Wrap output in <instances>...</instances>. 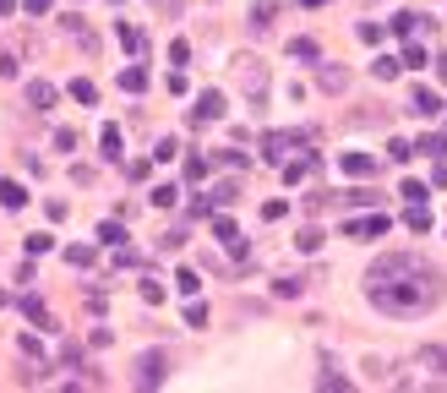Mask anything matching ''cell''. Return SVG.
<instances>
[{"mask_svg":"<svg viewBox=\"0 0 447 393\" xmlns=\"http://www.w3.org/2000/svg\"><path fill=\"white\" fill-rule=\"evenodd\" d=\"M22 202H28V191H22L17 180H0V208H11V213H17Z\"/></svg>","mask_w":447,"mask_h":393,"instance_id":"9c48e42d","label":"cell"},{"mask_svg":"<svg viewBox=\"0 0 447 393\" xmlns=\"http://www.w3.org/2000/svg\"><path fill=\"white\" fill-rule=\"evenodd\" d=\"M22 312L33 317V322H39V328H44V322H50V312H44V301H39V295H28V301H22Z\"/></svg>","mask_w":447,"mask_h":393,"instance_id":"44dd1931","label":"cell"},{"mask_svg":"<svg viewBox=\"0 0 447 393\" xmlns=\"http://www.w3.org/2000/svg\"><path fill=\"white\" fill-rule=\"evenodd\" d=\"M169 61H175V66H186V61H191V44H186V39H175V44H169Z\"/></svg>","mask_w":447,"mask_h":393,"instance_id":"484cf974","label":"cell"},{"mask_svg":"<svg viewBox=\"0 0 447 393\" xmlns=\"http://www.w3.org/2000/svg\"><path fill=\"white\" fill-rule=\"evenodd\" d=\"M72 98H76V104H98V87H93V77H76V82H72Z\"/></svg>","mask_w":447,"mask_h":393,"instance_id":"5bb4252c","label":"cell"},{"mask_svg":"<svg viewBox=\"0 0 447 393\" xmlns=\"http://www.w3.org/2000/svg\"><path fill=\"white\" fill-rule=\"evenodd\" d=\"M404 224H409V230H431V213H426L420 202H409V213H404Z\"/></svg>","mask_w":447,"mask_h":393,"instance_id":"e0dca14e","label":"cell"},{"mask_svg":"<svg viewBox=\"0 0 447 393\" xmlns=\"http://www.w3.org/2000/svg\"><path fill=\"white\" fill-rule=\"evenodd\" d=\"M186 322H191V328H202V322H208V306H197V301H191V306H186Z\"/></svg>","mask_w":447,"mask_h":393,"instance_id":"f546056e","label":"cell"},{"mask_svg":"<svg viewBox=\"0 0 447 393\" xmlns=\"http://www.w3.org/2000/svg\"><path fill=\"white\" fill-rule=\"evenodd\" d=\"M98 240H104V246H120V240H126V230L109 219V224H98Z\"/></svg>","mask_w":447,"mask_h":393,"instance_id":"7402d4cb","label":"cell"},{"mask_svg":"<svg viewBox=\"0 0 447 393\" xmlns=\"http://www.w3.org/2000/svg\"><path fill=\"white\" fill-rule=\"evenodd\" d=\"M0 11H6V17H11V11H17V0H0Z\"/></svg>","mask_w":447,"mask_h":393,"instance_id":"d6a6232c","label":"cell"},{"mask_svg":"<svg viewBox=\"0 0 447 393\" xmlns=\"http://www.w3.org/2000/svg\"><path fill=\"white\" fill-rule=\"evenodd\" d=\"M120 87H126V93H142V87H148V72H142V66H126V72H120Z\"/></svg>","mask_w":447,"mask_h":393,"instance_id":"4fadbf2b","label":"cell"},{"mask_svg":"<svg viewBox=\"0 0 447 393\" xmlns=\"http://www.w3.org/2000/svg\"><path fill=\"white\" fill-rule=\"evenodd\" d=\"M344 230H349V235H382V230H387V213H371V219H349Z\"/></svg>","mask_w":447,"mask_h":393,"instance_id":"8992f818","label":"cell"},{"mask_svg":"<svg viewBox=\"0 0 447 393\" xmlns=\"http://www.w3.org/2000/svg\"><path fill=\"white\" fill-rule=\"evenodd\" d=\"M420 22H426V17H415V11H398V17L387 22V33H393V39H409V33L420 28Z\"/></svg>","mask_w":447,"mask_h":393,"instance_id":"52a82bcc","label":"cell"},{"mask_svg":"<svg viewBox=\"0 0 447 393\" xmlns=\"http://www.w3.org/2000/svg\"><path fill=\"white\" fill-rule=\"evenodd\" d=\"M338 164H344V175H371L376 169V158H366V153H344Z\"/></svg>","mask_w":447,"mask_h":393,"instance_id":"8fae6325","label":"cell"},{"mask_svg":"<svg viewBox=\"0 0 447 393\" xmlns=\"http://www.w3.org/2000/svg\"><path fill=\"white\" fill-rule=\"evenodd\" d=\"M409 104H415V115H437V109H442V98H437L431 87H415V98H409Z\"/></svg>","mask_w":447,"mask_h":393,"instance_id":"ba28073f","label":"cell"},{"mask_svg":"<svg viewBox=\"0 0 447 393\" xmlns=\"http://www.w3.org/2000/svg\"><path fill=\"white\" fill-rule=\"evenodd\" d=\"M404 66H426V50L420 44H404Z\"/></svg>","mask_w":447,"mask_h":393,"instance_id":"4316f807","label":"cell"},{"mask_svg":"<svg viewBox=\"0 0 447 393\" xmlns=\"http://www.w3.org/2000/svg\"><path fill=\"white\" fill-rule=\"evenodd\" d=\"M316 82H322V93H344V87H349V72H344V66H322Z\"/></svg>","mask_w":447,"mask_h":393,"instance_id":"277c9868","label":"cell"},{"mask_svg":"<svg viewBox=\"0 0 447 393\" xmlns=\"http://www.w3.org/2000/svg\"><path fill=\"white\" fill-rule=\"evenodd\" d=\"M66 262H72V268H87V262H93V246H72Z\"/></svg>","mask_w":447,"mask_h":393,"instance_id":"d4e9b609","label":"cell"},{"mask_svg":"<svg viewBox=\"0 0 447 393\" xmlns=\"http://www.w3.org/2000/svg\"><path fill=\"white\" fill-rule=\"evenodd\" d=\"M115 39H120V44H126V50H131V55H142V50H148V39H142V33H137V28H120V33H115Z\"/></svg>","mask_w":447,"mask_h":393,"instance_id":"2e32d148","label":"cell"},{"mask_svg":"<svg viewBox=\"0 0 447 393\" xmlns=\"http://www.w3.org/2000/svg\"><path fill=\"white\" fill-rule=\"evenodd\" d=\"M300 6H322V0H300Z\"/></svg>","mask_w":447,"mask_h":393,"instance_id":"e575fe53","label":"cell"},{"mask_svg":"<svg viewBox=\"0 0 447 393\" xmlns=\"http://www.w3.org/2000/svg\"><path fill=\"white\" fill-rule=\"evenodd\" d=\"M300 251H316V246H322V230H316V224H305V230H300V240H295Z\"/></svg>","mask_w":447,"mask_h":393,"instance_id":"603a6c76","label":"cell"},{"mask_svg":"<svg viewBox=\"0 0 447 393\" xmlns=\"http://www.w3.org/2000/svg\"><path fill=\"white\" fill-rule=\"evenodd\" d=\"M137 383H142V388H158V383H164V350L137 355Z\"/></svg>","mask_w":447,"mask_h":393,"instance_id":"7a4b0ae2","label":"cell"},{"mask_svg":"<svg viewBox=\"0 0 447 393\" xmlns=\"http://www.w3.org/2000/svg\"><path fill=\"white\" fill-rule=\"evenodd\" d=\"M371 72H376L382 82H393V77H398V55H376V61H371Z\"/></svg>","mask_w":447,"mask_h":393,"instance_id":"9a60e30c","label":"cell"},{"mask_svg":"<svg viewBox=\"0 0 447 393\" xmlns=\"http://www.w3.org/2000/svg\"><path fill=\"white\" fill-rule=\"evenodd\" d=\"M387 153H393V164H409V158H415V148H409V142H393Z\"/></svg>","mask_w":447,"mask_h":393,"instance_id":"f1b7e54d","label":"cell"},{"mask_svg":"<svg viewBox=\"0 0 447 393\" xmlns=\"http://www.w3.org/2000/svg\"><path fill=\"white\" fill-rule=\"evenodd\" d=\"M98 148L115 158V153H120V131H115V126H104V131H98Z\"/></svg>","mask_w":447,"mask_h":393,"instance_id":"ffe728a7","label":"cell"},{"mask_svg":"<svg viewBox=\"0 0 447 393\" xmlns=\"http://www.w3.org/2000/svg\"><path fill=\"white\" fill-rule=\"evenodd\" d=\"M22 6H28V17H44L50 11V0H22Z\"/></svg>","mask_w":447,"mask_h":393,"instance_id":"4dcf8cb0","label":"cell"},{"mask_svg":"<svg viewBox=\"0 0 447 393\" xmlns=\"http://www.w3.org/2000/svg\"><path fill=\"white\" fill-rule=\"evenodd\" d=\"M442 82H447V55H442Z\"/></svg>","mask_w":447,"mask_h":393,"instance_id":"836d02e7","label":"cell"},{"mask_svg":"<svg viewBox=\"0 0 447 393\" xmlns=\"http://www.w3.org/2000/svg\"><path fill=\"white\" fill-rule=\"evenodd\" d=\"M290 142H305V131H273V137L262 142V153H268V158H279L284 148H290Z\"/></svg>","mask_w":447,"mask_h":393,"instance_id":"5b68a950","label":"cell"},{"mask_svg":"<svg viewBox=\"0 0 447 393\" xmlns=\"http://www.w3.org/2000/svg\"><path fill=\"white\" fill-rule=\"evenodd\" d=\"M213 235H219L229 251H240V230H235V219H213Z\"/></svg>","mask_w":447,"mask_h":393,"instance_id":"7c38bea8","label":"cell"},{"mask_svg":"<svg viewBox=\"0 0 447 393\" xmlns=\"http://www.w3.org/2000/svg\"><path fill=\"white\" fill-rule=\"evenodd\" d=\"M55 98H61L55 82H28V104H33V109H55Z\"/></svg>","mask_w":447,"mask_h":393,"instance_id":"3957f363","label":"cell"},{"mask_svg":"<svg viewBox=\"0 0 447 393\" xmlns=\"http://www.w3.org/2000/svg\"><path fill=\"white\" fill-rule=\"evenodd\" d=\"M366 295H371L376 312H387V317H420L437 306L442 273L426 257H415V251H393L366 273Z\"/></svg>","mask_w":447,"mask_h":393,"instance_id":"6da1fadb","label":"cell"},{"mask_svg":"<svg viewBox=\"0 0 447 393\" xmlns=\"http://www.w3.org/2000/svg\"><path fill=\"white\" fill-rule=\"evenodd\" d=\"M420 153H447V131H431V137H420Z\"/></svg>","mask_w":447,"mask_h":393,"instance_id":"d6986e66","label":"cell"},{"mask_svg":"<svg viewBox=\"0 0 447 393\" xmlns=\"http://www.w3.org/2000/svg\"><path fill=\"white\" fill-rule=\"evenodd\" d=\"M426 361H431V366H447V350H426Z\"/></svg>","mask_w":447,"mask_h":393,"instance_id":"1f68e13d","label":"cell"},{"mask_svg":"<svg viewBox=\"0 0 447 393\" xmlns=\"http://www.w3.org/2000/svg\"><path fill=\"white\" fill-rule=\"evenodd\" d=\"M290 55H295V61H316V44H311V39H295Z\"/></svg>","mask_w":447,"mask_h":393,"instance_id":"cb8c5ba5","label":"cell"},{"mask_svg":"<svg viewBox=\"0 0 447 393\" xmlns=\"http://www.w3.org/2000/svg\"><path fill=\"white\" fill-rule=\"evenodd\" d=\"M175 290H180V295H197V290H202V279H197L191 268H180V273H175Z\"/></svg>","mask_w":447,"mask_h":393,"instance_id":"ac0fdd59","label":"cell"},{"mask_svg":"<svg viewBox=\"0 0 447 393\" xmlns=\"http://www.w3.org/2000/svg\"><path fill=\"white\" fill-rule=\"evenodd\" d=\"M197 115H202V120H219L224 115V93H202V98H197Z\"/></svg>","mask_w":447,"mask_h":393,"instance_id":"30bf717a","label":"cell"},{"mask_svg":"<svg viewBox=\"0 0 447 393\" xmlns=\"http://www.w3.org/2000/svg\"><path fill=\"white\" fill-rule=\"evenodd\" d=\"M404 202H426V186L420 180H404Z\"/></svg>","mask_w":447,"mask_h":393,"instance_id":"83f0119b","label":"cell"}]
</instances>
